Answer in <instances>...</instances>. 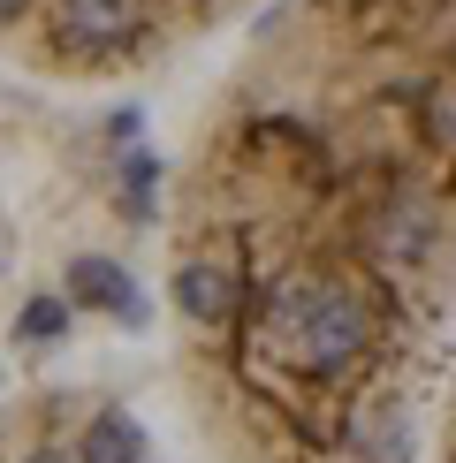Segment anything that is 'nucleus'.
Returning <instances> with one entry per match:
<instances>
[{
	"instance_id": "obj_4",
	"label": "nucleus",
	"mask_w": 456,
	"mask_h": 463,
	"mask_svg": "<svg viewBox=\"0 0 456 463\" xmlns=\"http://www.w3.org/2000/svg\"><path fill=\"white\" fill-rule=\"evenodd\" d=\"M418 463H456V364L442 380V402H433V426H426V456Z\"/></svg>"
},
{
	"instance_id": "obj_3",
	"label": "nucleus",
	"mask_w": 456,
	"mask_h": 463,
	"mask_svg": "<svg viewBox=\"0 0 456 463\" xmlns=\"http://www.w3.org/2000/svg\"><path fill=\"white\" fill-rule=\"evenodd\" d=\"M0 463H176L152 418L107 380L31 373L0 350Z\"/></svg>"
},
{
	"instance_id": "obj_1",
	"label": "nucleus",
	"mask_w": 456,
	"mask_h": 463,
	"mask_svg": "<svg viewBox=\"0 0 456 463\" xmlns=\"http://www.w3.org/2000/svg\"><path fill=\"white\" fill-rule=\"evenodd\" d=\"M205 463H418L456 364V0H274L167 190Z\"/></svg>"
},
{
	"instance_id": "obj_2",
	"label": "nucleus",
	"mask_w": 456,
	"mask_h": 463,
	"mask_svg": "<svg viewBox=\"0 0 456 463\" xmlns=\"http://www.w3.org/2000/svg\"><path fill=\"white\" fill-rule=\"evenodd\" d=\"M266 8L274 0H0V61L46 84H129Z\"/></svg>"
}]
</instances>
